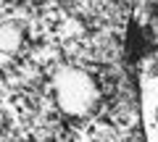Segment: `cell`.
<instances>
[{
  "label": "cell",
  "instance_id": "cell-2",
  "mask_svg": "<svg viewBox=\"0 0 158 142\" xmlns=\"http://www.w3.org/2000/svg\"><path fill=\"white\" fill-rule=\"evenodd\" d=\"M156 74H158V71H156Z\"/></svg>",
  "mask_w": 158,
  "mask_h": 142
},
{
  "label": "cell",
  "instance_id": "cell-1",
  "mask_svg": "<svg viewBox=\"0 0 158 142\" xmlns=\"http://www.w3.org/2000/svg\"><path fill=\"white\" fill-rule=\"evenodd\" d=\"M156 129H158V108H156Z\"/></svg>",
  "mask_w": 158,
  "mask_h": 142
}]
</instances>
